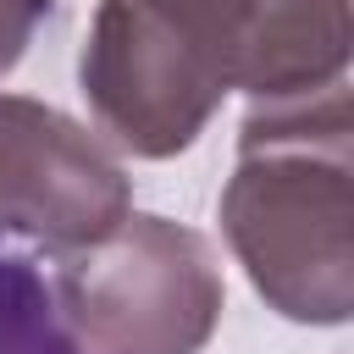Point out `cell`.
<instances>
[{
  "instance_id": "5b68a950",
  "label": "cell",
  "mask_w": 354,
  "mask_h": 354,
  "mask_svg": "<svg viewBox=\"0 0 354 354\" xmlns=\"http://www.w3.org/2000/svg\"><path fill=\"white\" fill-rule=\"evenodd\" d=\"M216 77L249 100H288L343 83L348 0H138Z\"/></svg>"
},
{
  "instance_id": "6da1fadb",
  "label": "cell",
  "mask_w": 354,
  "mask_h": 354,
  "mask_svg": "<svg viewBox=\"0 0 354 354\" xmlns=\"http://www.w3.org/2000/svg\"><path fill=\"white\" fill-rule=\"evenodd\" d=\"M354 122L348 83L254 100L221 188V232L254 293L299 326L354 315Z\"/></svg>"
},
{
  "instance_id": "8992f818",
  "label": "cell",
  "mask_w": 354,
  "mask_h": 354,
  "mask_svg": "<svg viewBox=\"0 0 354 354\" xmlns=\"http://www.w3.org/2000/svg\"><path fill=\"white\" fill-rule=\"evenodd\" d=\"M0 354H88L66 326L50 277L11 249H0Z\"/></svg>"
},
{
  "instance_id": "3957f363",
  "label": "cell",
  "mask_w": 354,
  "mask_h": 354,
  "mask_svg": "<svg viewBox=\"0 0 354 354\" xmlns=\"http://www.w3.org/2000/svg\"><path fill=\"white\" fill-rule=\"evenodd\" d=\"M77 88L100 133L138 160L183 155L227 100L221 77L138 0H100L77 55Z\"/></svg>"
},
{
  "instance_id": "277c9868",
  "label": "cell",
  "mask_w": 354,
  "mask_h": 354,
  "mask_svg": "<svg viewBox=\"0 0 354 354\" xmlns=\"http://www.w3.org/2000/svg\"><path fill=\"white\" fill-rule=\"evenodd\" d=\"M133 210L122 160L66 111L0 94V249L72 254Z\"/></svg>"
},
{
  "instance_id": "52a82bcc",
  "label": "cell",
  "mask_w": 354,
  "mask_h": 354,
  "mask_svg": "<svg viewBox=\"0 0 354 354\" xmlns=\"http://www.w3.org/2000/svg\"><path fill=\"white\" fill-rule=\"evenodd\" d=\"M50 17H55V0H0V77L17 72L28 44L50 28Z\"/></svg>"
},
{
  "instance_id": "7a4b0ae2",
  "label": "cell",
  "mask_w": 354,
  "mask_h": 354,
  "mask_svg": "<svg viewBox=\"0 0 354 354\" xmlns=\"http://www.w3.org/2000/svg\"><path fill=\"white\" fill-rule=\"evenodd\" d=\"M50 288L88 354H199L227 304L210 238L138 210L61 254Z\"/></svg>"
}]
</instances>
